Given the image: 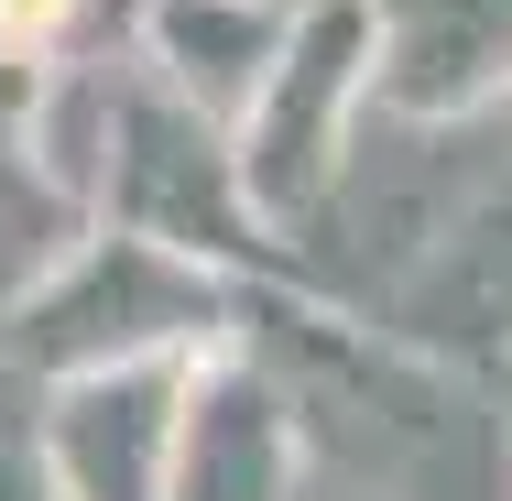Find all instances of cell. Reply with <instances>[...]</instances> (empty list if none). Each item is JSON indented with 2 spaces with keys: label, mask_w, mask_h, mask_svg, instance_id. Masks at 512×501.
Wrapping results in <instances>:
<instances>
[{
  "label": "cell",
  "mask_w": 512,
  "mask_h": 501,
  "mask_svg": "<svg viewBox=\"0 0 512 501\" xmlns=\"http://www.w3.org/2000/svg\"><path fill=\"white\" fill-rule=\"evenodd\" d=\"M0 501H55V491H44V480H33V458H22L11 436H0Z\"/></svg>",
  "instance_id": "9"
},
{
  "label": "cell",
  "mask_w": 512,
  "mask_h": 501,
  "mask_svg": "<svg viewBox=\"0 0 512 501\" xmlns=\"http://www.w3.org/2000/svg\"><path fill=\"white\" fill-rule=\"evenodd\" d=\"M502 66H512V0H404V22H393V99L404 109L480 99Z\"/></svg>",
  "instance_id": "5"
},
{
  "label": "cell",
  "mask_w": 512,
  "mask_h": 501,
  "mask_svg": "<svg viewBox=\"0 0 512 501\" xmlns=\"http://www.w3.org/2000/svg\"><path fill=\"white\" fill-rule=\"evenodd\" d=\"M153 33H164L175 77H186L197 99H240V88L273 66V44H284V22H273L262 0H164Z\"/></svg>",
  "instance_id": "7"
},
{
  "label": "cell",
  "mask_w": 512,
  "mask_h": 501,
  "mask_svg": "<svg viewBox=\"0 0 512 501\" xmlns=\"http://www.w3.org/2000/svg\"><path fill=\"white\" fill-rule=\"evenodd\" d=\"M207 316V284H186L175 262H164V240H109V251H88L66 284H55V305L22 327V349L33 360H99V349H131V338H153V327H197Z\"/></svg>",
  "instance_id": "2"
},
{
  "label": "cell",
  "mask_w": 512,
  "mask_h": 501,
  "mask_svg": "<svg viewBox=\"0 0 512 501\" xmlns=\"http://www.w3.org/2000/svg\"><path fill=\"white\" fill-rule=\"evenodd\" d=\"M66 251V197L44 186V164H22V131L0 120V284L44 273Z\"/></svg>",
  "instance_id": "8"
},
{
  "label": "cell",
  "mask_w": 512,
  "mask_h": 501,
  "mask_svg": "<svg viewBox=\"0 0 512 501\" xmlns=\"http://www.w3.org/2000/svg\"><path fill=\"white\" fill-rule=\"evenodd\" d=\"M360 55H371V22L349 11V0H327L306 33H284L273 44V99H262V131H251V186L273 207L316 197V175H327V120H338V99L360 88Z\"/></svg>",
  "instance_id": "1"
},
{
  "label": "cell",
  "mask_w": 512,
  "mask_h": 501,
  "mask_svg": "<svg viewBox=\"0 0 512 501\" xmlns=\"http://www.w3.org/2000/svg\"><path fill=\"white\" fill-rule=\"evenodd\" d=\"M186 436H175V501H284V414L251 371L186 382Z\"/></svg>",
  "instance_id": "4"
},
{
  "label": "cell",
  "mask_w": 512,
  "mask_h": 501,
  "mask_svg": "<svg viewBox=\"0 0 512 501\" xmlns=\"http://www.w3.org/2000/svg\"><path fill=\"white\" fill-rule=\"evenodd\" d=\"M131 153H120V186L131 197H153L164 186V218L142 229V240H164V251H197V240H240V207H229V175H218V153H207L197 120H175V109H131V131H120Z\"/></svg>",
  "instance_id": "6"
},
{
  "label": "cell",
  "mask_w": 512,
  "mask_h": 501,
  "mask_svg": "<svg viewBox=\"0 0 512 501\" xmlns=\"http://www.w3.org/2000/svg\"><path fill=\"white\" fill-rule=\"evenodd\" d=\"M186 371H88L55 414V480L66 501H153V458L175 436Z\"/></svg>",
  "instance_id": "3"
}]
</instances>
